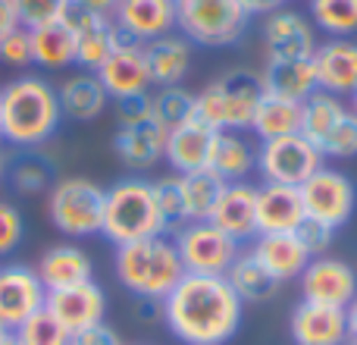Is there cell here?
Masks as SVG:
<instances>
[{"mask_svg":"<svg viewBox=\"0 0 357 345\" xmlns=\"http://www.w3.org/2000/svg\"><path fill=\"white\" fill-rule=\"evenodd\" d=\"M245 302L226 277L185 273L163 298V323L185 345H226L238 333Z\"/></svg>","mask_w":357,"mask_h":345,"instance_id":"cell-1","label":"cell"},{"mask_svg":"<svg viewBox=\"0 0 357 345\" xmlns=\"http://www.w3.org/2000/svg\"><path fill=\"white\" fill-rule=\"evenodd\" d=\"M63 123L56 85L44 75H16L0 88V142L19 151L44 148Z\"/></svg>","mask_w":357,"mask_h":345,"instance_id":"cell-2","label":"cell"},{"mask_svg":"<svg viewBox=\"0 0 357 345\" xmlns=\"http://www.w3.org/2000/svg\"><path fill=\"white\" fill-rule=\"evenodd\" d=\"M113 270H116L123 289H129L135 298H154V302H163L185 277L176 242L167 235H151V239H138L129 245H116Z\"/></svg>","mask_w":357,"mask_h":345,"instance_id":"cell-3","label":"cell"},{"mask_svg":"<svg viewBox=\"0 0 357 345\" xmlns=\"http://www.w3.org/2000/svg\"><path fill=\"white\" fill-rule=\"evenodd\" d=\"M169 226L163 220L154 198V182L142 176H129L113 182L104 191V223L100 235L113 245H129L151 235H167Z\"/></svg>","mask_w":357,"mask_h":345,"instance_id":"cell-4","label":"cell"},{"mask_svg":"<svg viewBox=\"0 0 357 345\" xmlns=\"http://www.w3.org/2000/svg\"><path fill=\"white\" fill-rule=\"evenodd\" d=\"M260 101H264L260 73L232 69L213 79L201 94H195V119H201L213 132H245L254 126Z\"/></svg>","mask_w":357,"mask_h":345,"instance_id":"cell-5","label":"cell"},{"mask_svg":"<svg viewBox=\"0 0 357 345\" xmlns=\"http://www.w3.org/2000/svg\"><path fill=\"white\" fill-rule=\"evenodd\" d=\"M104 191L85 176H63L47 191V216L56 233L69 239H91L100 235L104 223Z\"/></svg>","mask_w":357,"mask_h":345,"instance_id":"cell-6","label":"cell"},{"mask_svg":"<svg viewBox=\"0 0 357 345\" xmlns=\"http://www.w3.org/2000/svg\"><path fill=\"white\" fill-rule=\"evenodd\" d=\"M238 0H176V29L201 47H229L248 29Z\"/></svg>","mask_w":357,"mask_h":345,"instance_id":"cell-7","label":"cell"},{"mask_svg":"<svg viewBox=\"0 0 357 345\" xmlns=\"http://www.w3.org/2000/svg\"><path fill=\"white\" fill-rule=\"evenodd\" d=\"M173 242H176L178 258H182L185 273H204V277H226L229 267L241 254L238 242L229 239L210 220L178 226Z\"/></svg>","mask_w":357,"mask_h":345,"instance_id":"cell-8","label":"cell"},{"mask_svg":"<svg viewBox=\"0 0 357 345\" xmlns=\"http://www.w3.org/2000/svg\"><path fill=\"white\" fill-rule=\"evenodd\" d=\"M323 151L314 142L295 132V135L270 138L260 142L257 148V170L264 182H279V185H304L317 170L323 167Z\"/></svg>","mask_w":357,"mask_h":345,"instance_id":"cell-9","label":"cell"},{"mask_svg":"<svg viewBox=\"0 0 357 345\" xmlns=\"http://www.w3.org/2000/svg\"><path fill=\"white\" fill-rule=\"evenodd\" d=\"M301 191V204H304V216L326 223V226L339 229L351 220L354 204H357V191L354 182L339 170L320 167L304 185H298Z\"/></svg>","mask_w":357,"mask_h":345,"instance_id":"cell-10","label":"cell"},{"mask_svg":"<svg viewBox=\"0 0 357 345\" xmlns=\"http://www.w3.org/2000/svg\"><path fill=\"white\" fill-rule=\"evenodd\" d=\"M63 22L73 29L75 35V66H82L85 73H98L107 63V57L123 44V35L113 25V19L107 16H94V13L82 10L79 3L69 0L63 10Z\"/></svg>","mask_w":357,"mask_h":345,"instance_id":"cell-11","label":"cell"},{"mask_svg":"<svg viewBox=\"0 0 357 345\" xmlns=\"http://www.w3.org/2000/svg\"><path fill=\"white\" fill-rule=\"evenodd\" d=\"M47 304V289L35 267L29 264H6L0 267V323L6 330H19L35 311Z\"/></svg>","mask_w":357,"mask_h":345,"instance_id":"cell-12","label":"cell"},{"mask_svg":"<svg viewBox=\"0 0 357 345\" xmlns=\"http://www.w3.org/2000/svg\"><path fill=\"white\" fill-rule=\"evenodd\" d=\"M260 41L266 47V60H301V57H314L317 31L304 13L282 6V10L264 16Z\"/></svg>","mask_w":357,"mask_h":345,"instance_id":"cell-13","label":"cell"},{"mask_svg":"<svg viewBox=\"0 0 357 345\" xmlns=\"http://www.w3.org/2000/svg\"><path fill=\"white\" fill-rule=\"evenodd\" d=\"M113 25L123 41L148 44L176 29V0H119L113 10Z\"/></svg>","mask_w":357,"mask_h":345,"instance_id":"cell-14","label":"cell"},{"mask_svg":"<svg viewBox=\"0 0 357 345\" xmlns=\"http://www.w3.org/2000/svg\"><path fill=\"white\" fill-rule=\"evenodd\" d=\"M304 302L329 304V308H348L357 298V273L339 258H314L301 273Z\"/></svg>","mask_w":357,"mask_h":345,"instance_id":"cell-15","label":"cell"},{"mask_svg":"<svg viewBox=\"0 0 357 345\" xmlns=\"http://www.w3.org/2000/svg\"><path fill=\"white\" fill-rule=\"evenodd\" d=\"M47 311L69 330V333H82V330H88V327L104 323L107 295L94 279H88V283L47 292Z\"/></svg>","mask_w":357,"mask_h":345,"instance_id":"cell-16","label":"cell"},{"mask_svg":"<svg viewBox=\"0 0 357 345\" xmlns=\"http://www.w3.org/2000/svg\"><path fill=\"white\" fill-rule=\"evenodd\" d=\"M113 151H116L119 163L126 170H154L163 161V151H167V129L154 117L138 119V123H123L113 135Z\"/></svg>","mask_w":357,"mask_h":345,"instance_id":"cell-17","label":"cell"},{"mask_svg":"<svg viewBox=\"0 0 357 345\" xmlns=\"http://www.w3.org/2000/svg\"><path fill=\"white\" fill-rule=\"evenodd\" d=\"M100 79V85L107 88L110 101L119 98H132V94H148L151 91V73H148V60H144V47L142 44L123 41L107 63L94 73Z\"/></svg>","mask_w":357,"mask_h":345,"instance_id":"cell-18","label":"cell"},{"mask_svg":"<svg viewBox=\"0 0 357 345\" xmlns=\"http://www.w3.org/2000/svg\"><path fill=\"white\" fill-rule=\"evenodd\" d=\"M210 223L220 226L238 245L257 239V189L251 182H226L216 198Z\"/></svg>","mask_w":357,"mask_h":345,"instance_id":"cell-19","label":"cell"},{"mask_svg":"<svg viewBox=\"0 0 357 345\" xmlns=\"http://www.w3.org/2000/svg\"><path fill=\"white\" fill-rule=\"evenodd\" d=\"M314 69L320 91H329L335 98H351L357 91V41L333 38L326 44H317Z\"/></svg>","mask_w":357,"mask_h":345,"instance_id":"cell-20","label":"cell"},{"mask_svg":"<svg viewBox=\"0 0 357 345\" xmlns=\"http://www.w3.org/2000/svg\"><path fill=\"white\" fill-rule=\"evenodd\" d=\"M291 339L295 345H345L348 342V317L345 308L301 302L291 311Z\"/></svg>","mask_w":357,"mask_h":345,"instance_id":"cell-21","label":"cell"},{"mask_svg":"<svg viewBox=\"0 0 357 345\" xmlns=\"http://www.w3.org/2000/svg\"><path fill=\"white\" fill-rule=\"evenodd\" d=\"M213 142H216V132L210 129V126H204L201 119H188V123L167 132L163 161H167L178 176L195 172V170H207L210 154H213Z\"/></svg>","mask_w":357,"mask_h":345,"instance_id":"cell-22","label":"cell"},{"mask_svg":"<svg viewBox=\"0 0 357 345\" xmlns=\"http://www.w3.org/2000/svg\"><path fill=\"white\" fill-rule=\"evenodd\" d=\"M304 220L301 191L295 185L264 182L257 189V235L295 233Z\"/></svg>","mask_w":357,"mask_h":345,"instance_id":"cell-23","label":"cell"},{"mask_svg":"<svg viewBox=\"0 0 357 345\" xmlns=\"http://www.w3.org/2000/svg\"><path fill=\"white\" fill-rule=\"evenodd\" d=\"M38 277H41L44 289H66V286H79L94 279V260L85 248L73 245V242H60V245H50L47 251L38 260Z\"/></svg>","mask_w":357,"mask_h":345,"instance_id":"cell-24","label":"cell"},{"mask_svg":"<svg viewBox=\"0 0 357 345\" xmlns=\"http://www.w3.org/2000/svg\"><path fill=\"white\" fill-rule=\"evenodd\" d=\"M56 98H60L63 119H73V123H94L110 107V94L94 73L66 75L56 85Z\"/></svg>","mask_w":357,"mask_h":345,"instance_id":"cell-25","label":"cell"},{"mask_svg":"<svg viewBox=\"0 0 357 345\" xmlns=\"http://www.w3.org/2000/svg\"><path fill=\"white\" fill-rule=\"evenodd\" d=\"M260 82H264V94L295 101V104H304L314 91H320L314 57H301V60H266Z\"/></svg>","mask_w":357,"mask_h":345,"instance_id":"cell-26","label":"cell"},{"mask_svg":"<svg viewBox=\"0 0 357 345\" xmlns=\"http://www.w3.org/2000/svg\"><path fill=\"white\" fill-rule=\"evenodd\" d=\"M254 258L270 270V277L276 283H285V279H295L307 270L310 258L301 248V242L295 239V233H273V235H257L254 242Z\"/></svg>","mask_w":357,"mask_h":345,"instance_id":"cell-27","label":"cell"},{"mask_svg":"<svg viewBox=\"0 0 357 345\" xmlns=\"http://www.w3.org/2000/svg\"><path fill=\"white\" fill-rule=\"evenodd\" d=\"M144 60H148L151 82L157 88H169L188 75L191 69V41L182 35H163L157 41L142 44Z\"/></svg>","mask_w":357,"mask_h":345,"instance_id":"cell-28","label":"cell"},{"mask_svg":"<svg viewBox=\"0 0 357 345\" xmlns=\"http://www.w3.org/2000/svg\"><path fill=\"white\" fill-rule=\"evenodd\" d=\"M29 35H31V66L47 69V73H63V69L75 66V35L63 19L29 29Z\"/></svg>","mask_w":357,"mask_h":345,"instance_id":"cell-29","label":"cell"},{"mask_svg":"<svg viewBox=\"0 0 357 345\" xmlns=\"http://www.w3.org/2000/svg\"><path fill=\"white\" fill-rule=\"evenodd\" d=\"M222 182H245L257 170V148L241 132H216L210 167Z\"/></svg>","mask_w":357,"mask_h":345,"instance_id":"cell-30","label":"cell"},{"mask_svg":"<svg viewBox=\"0 0 357 345\" xmlns=\"http://www.w3.org/2000/svg\"><path fill=\"white\" fill-rule=\"evenodd\" d=\"M345 113H348V107L342 104V98H335L329 91H314L301 104V135L320 148L329 138V132L345 119Z\"/></svg>","mask_w":357,"mask_h":345,"instance_id":"cell-31","label":"cell"},{"mask_svg":"<svg viewBox=\"0 0 357 345\" xmlns=\"http://www.w3.org/2000/svg\"><path fill=\"white\" fill-rule=\"evenodd\" d=\"M54 161L41 154V148L19 151L16 157H10L6 163V179L19 195H44L54 185Z\"/></svg>","mask_w":357,"mask_h":345,"instance_id":"cell-32","label":"cell"},{"mask_svg":"<svg viewBox=\"0 0 357 345\" xmlns=\"http://www.w3.org/2000/svg\"><path fill=\"white\" fill-rule=\"evenodd\" d=\"M251 129H254V135H257L260 142L282 138V135H295V132H301V104L264 94Z\"/></svg>","mask_w":357,"mask_h":345,"instance_id":"cell-33","label":"cell"},{"mask_svg":"<svg viewBox=\"0 0 357 345\" xmlns=\"http://www.w3.org/2000/svg\"><path fill=\"white\" fill-rule=\"evenodd\" d=\"M226 279L241 302H266V298L279 289V283L270 277V270H266L251 251L235 258V264L229 267Z\"/></svg>","mask_w":357,"mask_h":345,"instance_id":"cell-34","label":"cell"},{"mask_svg":"<svg viewBox=\"0 0 357 345\" xmlns=\"http://www.w3.org/2000/svg\"><path fill=\"white\" fill-rule=\"evenodd\" d=\"M222 179L213 170H195L182 176V195H185V223L210 220L216 207V198L222 191Z\"/></svg>","mask_w":357,"mask_h":345,"instance_id":"cell-35","label":"cell"},{"mask_svg":"<svg viewBox=\"0 0 357 345\" xmlns=\"http://www.w3.org/2000/svg\"><path fill=\"white\" fill-rule=\"evenodd\" d=\"M151 117L167 132L188 123V119H195V94L185 91L182 85L157 88V91L151 94Z\"/></svg>","mask_w":357,"mask_h":345,"instance_id":"cell-36","label":"cell"},{"mask_svg":"<svg viewBox=\"0 0 357 345\" xmlns=\"http://www.w3.org/2000/svg\"><path fill=\"white\" fill-rule=\"evenodd\" d=\"M310 22L333 38L357 31V0H310Z\"/></svg>","mask_w":357,"mask_h":345,"instance_id":"cell-37","label":"cell"},{"mask_svg":"<svg viewBox=\"0 0 357 345\" xmlns=\"http://www.w3.org/2000/svg\"><path fill=\"white\" fill-rule=\"evenodd\" d=\"M13 333L22 345H69V339H73V333L50 314L47 304L35 311L29 321L19 323V330H13Z\"/></svg>","mask_w":357,"mask_h":345,"instance_id":"cell-38","label":"cell"},{"mask_svg":"<svg viewBox=\"0 0 357 345\" xmlns=\"http://www.w3.org/2000/svg\"><path fill=\"white\" fill-rule=\"evenodd\" d=\"M154 198L157 207H160L167 226H182L185 223V195H182V176L178 172H169V176L157 179L154 182Z\"/></svg>","mask_w":357,"mask_h":345,"instance_id":"cell-39","label":"cell"},{"mask_svg":"<svg viewBox=\"0 0 357 345\" xmlns=\"http://www.w3.org/2000/svg\"><path fill=\"white\" fill-rule=\"evenodd\" d=\"M69 0H13V10H16L19 25L25 29H38V25L56 22L63 16Z\"/></svg>","mask_w":357,"mask_h":345,"instance_id":"cell-40","label":"cell"},{"mask_svg":"<svg viewBox=\"0 0 357 345\" xmlns=\"http://www.w3.org/2000/svg\"><path fill=\"white\" fill-rule=\"evenodd\" d=\"M320 151H323V157H335V161L357 157V117L351 110H348L345 119L329 132V138L320 145Z\"/></svg>","mask_w":357,"mask_h":345,"instance_id":"cell-41","label":"cell"},{"mask_svg":"<svg viewBox=\"0 0 357 345\" xmlns=\"http://www.w3.org/2000/svg\"><path fill=\"white\" fill-rule=\"evenodd\" d=\"M25 239V216L13 201L0 198V258L13 254Z\"/></svg>","mask_w":357,"mask_h":345,"instance_id":"cell-42","label":"cell"},{"mask_svg":"<svg viewBox=\"0 0 357 345\" xmlns=\"http://www.w3.org/2000/svg\"><path fill=\"white\" fill-rule=\"evenodd\" d=\"M0 63L10 69H25L31 66V35L25 25H16L0 38Z\"/></svg>","mask_w":357,"mask_h":345,"instance_id":"cell-43","label":"cell"},{"mask_svg":"<svg viewBox=\"0 0 357 345\" xmlns=\"http://www.w3.org/2000/svg\"><path fill=\"white\" fill-rule=\"evenodd\" d=\"M333 235H335V229L326 226V223H320V220H314V216H304L295 229V239L301 242V248L310 254V258H323L326 248L333 245Z\"/></svg>","mask_w":357,"mask_h":345,"instance_id":"cell-44","label":"cell"},{"mask_svg":"<svg viewBox=\"0 0 357 345\" xmlns=\"http://www.w3.org/2000/svg\"><path fill=\"white\" fill-rule=\"evenodd\" d=\"M151 117V91L148 94H132V98L116 101V119L123 123H138V119Z\"/></svg>","mask_w":357,"mask_h":345,"instance_id":"cell-45","label":"cell"},{"mask_svg":"<svg viewBox=\"0 0 357 345\" xmlns=\"http://www.w3.org/2000/svg\"><path fill=\"white\" fill-rule=\"evenodd\" d=\"M69 345H123V339H119V333L113 327L98 323V327H88L82 333H73Z\"/></svg>","mask_w":357,"mask_h":345,"instance_id":"cell-46","label":"cell"},{"mask_svg":"<svg viewBox=\"0 0 357 345\" xmlns=\"http://www.w3.org/2000/svg\"><path fill=\"white\" fill-rule=\"evenodd\" d=\"M241 3V10L248 13V19L251 16H270V13H276V10H282L285 6V0H238Z\"/></svg>","mask_w":357,"mask_h":345,"instance_id":"cell-47","label":"cell"},{"mask_svg":"<svg viewBox=\"0 0 357 345\" xmlns=\"http://www.w3.org/2000/svg\"><path fill=\"white\" fill-rule=\"evenodd\" d=\"M73 3H79L82 10L94 13V16H107V19H113V10H116L119 0H73Z\"/></svg>","mask_w":357,"mask_h":345,"instance_id":"cell-48","label":"cell"},{"mask_svg":"<svg viewBox=\"0 0 357 345\" xmlns=\"http://www.w3.org/2000/svg\"><path fill=\"white\" fill-rule=\"evenodd\" d=\"M16 25H19V19H16V10H13V0H0V38L6 31H13Z\"/></svg>","mask_w":357,"mask_h":345,"instance_id":"cell-49","label":"cell"},{"mask_svg":"<svg viewBox=\"0 0 357 345\" xmlns=\"http://www.w3.org/2000/svg\"><path fill=\"white\" fill-rule=\"evenodd\" d=\"M345 317H348V339L357 342V298L345 308Z\"/></svg>","mask_w":357,"mask_h":345,"instance_id":"cell-50","label":"cell"},{"mask_svg":"<svg viewBox=\"0 0 357 345\" xmlns=\"http://www.w3.org/2000/svg\"><path fill=\"white\" fill-rule=\"evenodd\" d=\"M6 163H10V157L3 154V148H0V182L6 179Z\"/></svg>","mask_w":357,"mask_h":345,"instance_id":"cell-51","label":"cell"},{"mask_svg":"<svg viewBox=\"0 0 357 345\" xmlns=\"http://www.w3.org/2000/svg\"><path fill=\"white\" fill-rule=\"evenodd\" d=\"M0 345H22V342H19V339H16V333H10V336H6V339H3V342H0Z\"/></svg>","mask_w":357,"mask_h":345,"instance_id":"cell-52","label":"cell"},{"mask_svg":"<svg viewBox=\"0 0 357 345\" xmlns=\"http://www.w3.org/2000/svg\"><path fill=\"white\" fill-rule=\"evenodd\" d=\"M10 333H13V330H6L3 323H0V342H3V339H6V336H10Z\"/></svg>","mask_w":357,"mask_h":345,"instance_id":"cell-53","label":"cell"},{"mask_svg":"<svg viewBox=\"0 0 357 345\" xmlns=\"http://www.w3.org/2000/svg\"><path fill=\"white\" fill-rule=\"evenodd\" d=\"M351 113H354V117H357V91L351 94Z\"/></svg>","mask_w":357,"mask_h":345,"instance_id":"cell-54","label":"cell"},{"mask_svg":"<svg viewBox=\"0 0 357 345\" xmlns=\"http://www.w3.org/2000/svg\"><path fill=\"white\" fill-rule=\"evenodd\" d=\"M345 345H357V342H354V339H348V342H345Z\"/></svg>","mask_w":357,"mask_h":345,"instance_id":"cell-55","label":"cell"}]
</instances>
